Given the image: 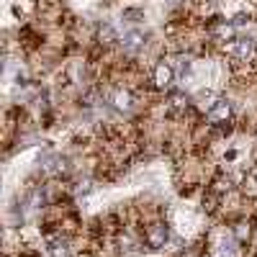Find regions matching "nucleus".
<instances>
[{
    "label": "nucleus",
    "mask_w": 257,
    "mask_h": 257,
    "mask_svg": "<svg viewBox=\"0 0 257 257\" xmlns=\"http://www.w3.org/2000/svg\"><path fill=\"white\" fill-rule=\"evenodd\" d=\"M152 82H155V88H160V90H170V88H173V82H175V70H173V64L160 62L157 67L152 70Z\"/></svg>",
    "instance_id": "obj_2"
},
{
    "label": "nucleus",
    "mask_w": 257,
    "mask_h": 257,
    "mask_svg": "<svg viewBox=\"0 0 257 257\" xmlns=\"http://www.w3.org/2000/svg\"><path fill=\"white\" fill-rule=\"evenodd\" d=\"M213 190L216 193H229L231 190V180L229 178H219L216 183H213Z\"/></svg>",
    "instance_id": "obj_13"
},
{
    "label": "nucleus",
    "mask_w": 257,
    "mask_h": 257,
    "mask_svg": "<svg viewBox=\"0 0 257 257\" xmlns=\"http://www.w3.org/2000/svg\"><path fill=\"white\" fill-rule=\"evenodd\" d=\"M247 21H249V16L239 13V16H234V21H231V24H234V26H242V24H247Z\"/></svg>",
    "instance_id": "obj_15"
},
{
    "label": "nucleus",
    "mask_w": 257,
    "mask_h": 257,
    "mask_svg": "<svg viewBox=\"0 0 257 257\" xmlns=\"http://www.w3.org/2000/svg\"><path fill=\"white\" fill-rule=\"evenodd\" d=\"M80 257H93L90 252H80Z\"/></svg>",
    "instance_id": "obj_17"
},
{
    "label": "nucleus",
    "mask_w": 257,
    "mask_h": 257,
    "mask_svg": "<svg viewBox=\"0 0 257 257\" xmlns=\"http://www.w3.org/2000/svg\"><path fill=\"white\" fill-rule=\"evenodd\" d=\"M252 39L249 36H237V39H229V54H234L237 59H247L249 54H252Z\"/></svg>",
    "instance_id": "obj_4"
},
{
    "label": "nucleus",
    "mask_w": 257,
    "mask_h": 257,
    "mask_svg": "<svg viewBox=\"0 0 257 257\" xmlns=\"http://www.w3.org/2000/svg\"><path fill=\"white\" fill-rule=\"evenodd\" d=\"M121 18L128 21V24H139V21H144V13H142L139 8H126V11L121 13Z\"/></svg>",
    "instance_id": "obj_12"
},
{
    "label": "nucleus",
    "mask_w": 257,
    "mask_h": 257,
    "mask_svg": "<svg viewBox=\"0 0 257 257\" xmlns=\"http://www.w3.org/2000/svg\"><path fill=\"white\" fill-rule=\"evenodd\" d=\"M206 118H208L211 123H226V121L231 118V103L224 100V98L213 100V103H211V108L206 111Z\"/></svg>",
    "instance_id": "obj_3"
},
{
    "label": "nucleus",
    "mask_w": 257,
    "mask_h": 257,
    "mask_svg": "<svg viewBox=\"0 0 257 257\" xmlns=\"http://www.w3.org/2000/svg\"><path fill=\"white\" fill-rule=\"evenodd\" d=\"M231 234H234V239H237L239 244H247L252 239V224L249 221H237L231 226Z\"/></svg>",
    "instance_id": "obj_8"
},
{
    "label": "nucleus",
    "mask_w": 257,
    "mask_h": 257,
    "mask_svg": "<svg viewBox=\"0 0 257 257\" xmlns=\"http://www.w3.org/2000/svg\"><path fill=\"white\" fill-rule=\"evenodd\" d=\"M111 103H113V108L116 111H132V105H134V95L128 93V90H116L113 93V98H111Z\"/></svg>",
    "instance_id": "obj_7"
},
{
    "label": "nucleus",
    "mask_w": 257,
    "mask_h": 257,
    "mask_svg": "<svg viewBox=\"0 0 257 257\" xmlns=\"http://www.w3.org/2000/svg\"><path fill=\"white\" fill-rule=\"evenodd\" d=\"M167 103L173 105L175 111H185V108H188V95L180 93V90H170V93H167Z\"/></svg>",
    "instance_id": "obj_9"
},
{
    "label": "nucleus",
    "mask_w": 257,
    "mask_h": 257,
    "mask_svg": "<svg viewBox=\"0 0 257 257\" xmlns=\"http://www.w3.org/2000/svg\"><path fill=\"white\" fill-rule=\"evenodd\" d=\"M77 190H80V193H90V190H93V183H90V180H82Z\"/></svg>",
    "instance_id": "obj_16"
},
{
    "label": "nucleus",
    "mask_w": 257,
    "mask_h": 257,
    "mask_svg": "<svg viewBox=\"0 0 257 257\" xmlns=\"http://www.w3.org/2000/svg\"><path fill=\"white\" fill-rule=\"evenodd\" d=\"M121 44H123L126 52H139V49L147 44V34L139 31V29H132V31H126V34H123Z\"/></svg>",
    "instance_id": "obj_5"
},
{
    "label": "nucleus",
    "mask_w": 257,
    "mask_h": 257,
    "mask_svg": "<svg viewBox=\"0 0 257 257\" xmlns=\"http://www.w3.org/2000/svg\"><path fill=\"white\" fill-rule=\"evenodd\" d=\"M213 36H219L221 41L234 39V24H221V26H216V29H213Z\"/></svg>",
    "instance_id": "obj_11"
},
{
    "label": "nucleus",
    "mask_w": 257,
    "mask_h": 257,
    "mask_svg": "<svg viewBox=\"0 0 257 257\" xmlns=\"http://www.w3.org/2000/svg\"><path fill=\"white\" fill-rule=\"evenodd\" d=\"M100 39H103V41H116V31H113V26L103 24V26H100Z\"/></svg>",
    "instance_id": "obj_14"
},
{
    "label": "nucleus",
    "mask_w": 257,
    "mask_h": 257,
    "mask_svg": "<svg viewBox=\"0 0 257 257\" xmlns=\"http://www.w3.org/2000/svg\"><path fill=\"white\" fill-rule=\"evenodd\" d=\"M239 190L247 201H257V175L254 173H247L239 183Z\"/></svg>",
    "instance_id": "obj_6"
},
{
    "label": "nucleus",
    "mask_w": 257,
    "mask_h": 257,
    "mask_svg": "<svg viewBox=\"0 0 257 257\" xmlns=\"http://www.w3.org/2000/svg\"><path fill=\"white\" fill-rule=\"evenodd\" d=\"M49 254H52V257H67V254H70V247H67V242H64V239H57V242H52V244H49Z\"/></svg>",
    "instance_id": "obj_10"
},
{
    "label": "nucleus",
    "mask_w": 257,
    "mask_h": 257,
    "mask_svg": "<svg viewBox=\"0 0 257 257\" xmlns=\"http://www.w3.org/2000/svg\"><path fill=\"white\" fill-rule=\"evenodd\" d=\"M144 239H147V247H149V249H162V247L167 244V239H170V226L162 224V221L147 226Z\"/></svg>",
    "instance_id": "obj_1"
}]
</instances>
